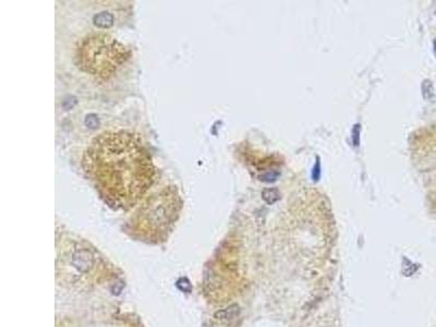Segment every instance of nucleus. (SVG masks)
<instances>
[{
  "instance_id": "obj_3",
  "label": "nucleus",
  "mask_w": 436,
  "mask_h": 327,
  "mask_svg": "<svg viewBox=\"0 0 436 327\" xmlns=\"http://www.w3.org/2000/svg\"><path fill=\"white\" fill-rule=\"evenodd\" d=\"M180 204L181 200L177 187L168 185L145 201L142 207L143 217L152 228H164L177 215Z\"/></svg>"
},
{
  "instance_id": "obj_2",
  "label": "nucleus",
  "mask_w": 436,
  "mask_h": 327,
  "mask_svg": "<svg viewBox=\"0 0 436 327\" xmlns=\"http://www.w3.org/2000/svg\"><path fill=\"white\" fill-rule=\"evenodd\" d=\"M130 55V50L114 37L107 34H93L77 45L75 60L84 72L107 79L129 59Z\"/></svg>"
},
{
  "instance_id": "obj_5",
  "label": "nucleus",
  "mask_w": 436,
  "mask_h": 327,
  "mask_svg": "<svg viewBox=\"0 0 436 327\" xmlns=\"http://www.w3.org/2000/svg\"><path fill=\"white\" fill-rule=\"evenodd\" d=\"M239 312H240V309L237 304H232V306H230V307H228L226 309L220 310V311L216 312L215 318L218 320H221V321H229V320H232V319L236 318L237 315L239 314Z\"/></svg>"
},
{
  "instance_id": "obj_1",
  "label": "nucleus",
  "mask_w": 436,
  "mask_h": 327,
  "mask_svg": "<svg viewBox=\"0 0 436 327\" xmlns=\"http://www.w3.org/2000/svg\"><path fill=\"white\" fill-rule=\"evenodd\" d=\"M82 166L94 187L114 205L134 204L154 182L152 157L141 138L130 131L98 134L83 154Z\"/></svg>"
},
{
  "instance_id": "obj_4",
  "label": "nucleus",
  "mask_w": 436,
  "mask_h": 327,
  "mask_svg": "<svg viewBox=\"0 0 436 327\" xmlns=\"http://www.w3.org/2000/svg\"><path fill=\"white\" fill-rule=\"evenodd\" d=\"M72 264L74 265L76 269L80 272L86 273L93 267L94 265V256L91 252L86 249L76 250L72 256Z\"/></svg>"
},
{
  "instance_id": "obj_6",
  "label": "nucleus",
  "mask_w": 436,
  "mask_h": 327,
  "mask_svg": "<svg viewBox=\"0 0 436 327\" xmlns=\"http://www.w3.org/2000/svg\"><path fill=\"white\" fill-rule=\"evenodd\" d=\"M177 286H178L179 289L184 291V292H190V291H191V289H192L191 284H190L189 280L186 279V278L179 279L178 283H177Z\"/></svg>"
}]
</instances>
